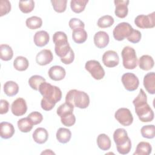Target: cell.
<instances>
[{
	"label": "cell",
	"instance_id": "39",
	"mask_svg": "<svg viewBox=\"0 0 155 155\" xmlns=\"http://www.w3.org/2000/svg\"><path fill=\"white\" fill-rule=\"evenodd\" d=\"M73 110H74V107L72 105L67 102H65L61 104L58 108L56 113H57V114L61 117V116L65 114H67L70 113H72L73 111Z\"/></svg>",
	"mask_w": 155,
	"mask_h": 155
},
{
	"label": "cell",
	"instance_id": "30",
	"mask_svg": "<svg viewBox=\"0 0 155 155\" xmlns=\"http://www.w3.org/2000/svg\"><path fill=\"white\" fill-rule=\"evenodd\" d=\"M88 2V0H71L70 1V7L74 13H80L84 10Z\"/></svg>",
	"mask_w": 155,
	"mask_h": 155
},
{
	"label": "cell",
	"instance_id": "21",
	"mask_svg": "<svg viewBox=\"0 0 155 155\" xmlns=\"http://www.w3.org/2000/svg\"><path fill=\"white\" fill-rule=\"evenodd\" d=\"M139 67L140 69L145 71L152 69L154 65V62L153 58L148 54H145L139 58Z\"/></svg>",
	"mask_w": 155,
	"mask_h": 155
},
{
	"label": "cell",
	"instance_id": "16",
	"mask_svg": "<svg viewBox=\"0 0 155 155\" xmlns=\"http://www.w3.org/2000/svg\"><path fill=\"white\" fill-rule=\"evenodd\" d=\"M143 86L145 88L147 92L151 94L155 93V73L152 71L148 73L144 76Z\"/></svg>",
	"mask_w": 155,
	"mask_h": 155
},
{
	"label": "cell",
	"instance_id": "15",
	"mask_svg": "<svg viewBox=\"0 0 155 155\" xmlns=\"http://www.w3.org/2000/svg\"><path fill=\"white\" fill-rule=\"evenodd\" d=\"M48 74L49 78L51 80L59 81L62 80L65 78L66 72L62 67L59 65H54L50 68Z\"/></svg>",
	"mask_w": 155,
	"mask_h": 155
},
{
	"label": "cell",
	"instance_id": "8",
	"mask_svg": "<svg viewBox=\"0 0 155 155\" xmlns=\"http://www.w3.org/2000/svg\"><path fill=\"white\" fill-rule=\"evenodd\" d=\"M115 119L122 125H130L133 122V117L130 110L127 108H119L114 114Z\"/></svg>",
	"mask_w": 155,
	"mask_h": 155
},
{
	"label": "cell",
	"instance_id": "40",
	"mask_svg": "<svg viewBox=\"0 0 155 155\" xmlns=\"http://www.w3.org/2000/svg\"><path fill=\"white\" fill-rule=\"evenodd\" d=\"M61 121L64 125L66 127H71L76 122V117L72 112L61 116Z\"/></svg>",
	"mask_w": 155,
	"mask_h": 155
},
{
	"label": "cell",
	"instance_id": "9",
	"mask_svg": "<svg viewBox=\"0 0 155 155\" xmlns=\"http://www.w3.org/2000/svg\"><path fill=\"white\" fill-rule=\"evenodd\" d=\"M121 81L125 88L129 91L136 90L139 85L138 78L132 73H124L122 76Z\"/></svg>",
	"mask_w": 155,
	"mask_h": 155
},
{
	"label": "cell",
	"instance_id": "26",
	"mask_svg": "<svg viewBox=\"0 0 155 155\" xmlns=\"http://www.w3.org/2000/svg\"><path fill=\"white\" fill-rule=\"evenodd\" d=\"M88 35L87 31L83 28H78L73 30L72 38L74 42L82 44L86 41Z\"/></svg>",
	"mask_w": 155,
	"mask_h": 155
},
{
	"label": "cell",
	"instance_id": "13",
	"mask_svg": "<svg viewBox=\"0 0 155 155\" xmlns=\"http://www.w3.org/2000/svg\"><path fill=\"white\" fill-rule=\"evenodd\" d=\"M53 59V56L50 50L44 49L40 51L36 56V62L41 66L49 64Z\"/></svg>",
	"mask_w": 155,
	"mask_h": 155
},
{
	"label": "cell",
	"instance_id": "33",
	"mask_svg": "<svg viewBox=\"0 0 155 155\" xmlns=\"http://www.w3.org/2000/svg\"><path fill=\"white\" fill-rule=\"evenodd\" d=\"M44 82H45V78L39 75L31 76L28 79V84L30 87L36 91L39 90L40 85Z\"/></svg>",
	"mask_w": 155,
	"mask_h": 155
},
{
	"label": "cell",
	"instance_id": "41",
	"mask_svg": "<svg viewBox=\"0 0 155 155\" xmlns=\"http://www.w3.org/2000/svg\"><path fill=\"white\" fill-rule=\"evenodd\" d=\"M11 10V4L8 0H1L0 2V16L7 15Z\"/></svg>",
	"mask_w": 155,
	"mask_h": 155
},
{
	"label": "cell",
	"instance_id": "5",
	"mask_svg": "<svg viewBox=\"0 0 155 155\" xmlns=\"http://www.w3.org/2000/svg\"><path fill=\"white\" fill-rule=\"evenodd\" d=\"M133 29L131 25L128 22H123L119 23L113 29V37L118 41H123L130 36Z\"/></svg>",
	"mask_w": 155,
	"mask_h": 155
},
{
	"label": "cell",
	"instance_id": "48",
	"mask_svg": "<svg viewBox=\"0 0 155 155\" xmlns=\"http://www.w3.org/2000/svg\"><path fill=\"white\" fill-rule=\"evenodd\" d=\"M9 103L5 99H1L0 101V114H6L8 111Z\"/></svg>",
	"mask_w": 155,
	"mask_h": 155
},
{
	"label": "cell",
	"instance_id": "46",
	"mask_svg": "<svg viewBox=\"0 0 155 155\" xmlns=\"http://www.w3.org/2000/svg\"><path fill=\"white\" fill-rule=\"evenodd\" d=\"M74 59V51L72 49L70 50V51H69V53L67 54V55L63 58H61V62L64 64H70L71 63H72L73 62Z\"/></svg>",
	"mask_w": 155,
	"mask_h": 155
},
{
	"label": "cell",
	"instance_id": "43",
	"mask_svg": "<svg viewBox=\"0 0 155 155\" xmlns=\"http://www.w3.org/2000/svg\"><path fill=\"white\" fill-rule=\"evenodd\" d=\"M27 117L30 119L33 125H38L40 124L43 120L42 114L38 111H33L30 113Z\"/></svg>",
	"mask_w": 155,
	"mask_h": 155
},
{
	"label": "cell",
	"instance_id": "11",
	"mask_svg": "<svg viewBox=\"0 0 155 155\" xmlns=\"http://www.w3.org/2000/svg\"><path fill=\"white\" fill-rule=\"evenodd\" d=\"M27 110V106L24 99L18 97L15 99L12 105L11 111L13 115L16 116H21L25 114Z\"/></svg>",
	"mask_w": 155,
	"mask_h": 155
},
{
	"label": "cell",
	"instance_id": "37",
	"mask_svg": "<svg viewBox=\"0 0 155 155\" xmlns=\"http://www.w3.org/2000/svg\"><path fill=\"white\" fill-rule=\"evenodd\" d=\"M71 49V48L70 47L68 43L60 46H54V51L56 53V54L60 58H63L65 57Z\"/></svg>",
	"mask_w": 155,
	"mask_h": 155
},
{
	"label": "cell",
	"instance_id": "27",
	"mask_svg": "<svg viewBox=\"0 0 155 155\" xmlns=\"http://www.w3.org/2000/svg\"><path fill=\"white\" fill-rule=\"evenodd\" d=\"M28 65L29 62L28 59L22 56H17L13 61V67L18 71H25L28 68Z\"/></svg>",
	"mask_w": 155,
	"mask_h": 155
},
{
	"label": "cell",
	"instance_id": "3",
	"mask_svg": "<svg viewBox=\"0 0 155 155\" xmlns=\"http://www.w3.org/2000/svg\"><path fill=\"white\" fill-rule=\"evenodd\" d=\"M38 91L44 98L55 104L61 101L62 98V91L61 89L46 82L40 85Z\"/></svg>",
	"mask_w": 155,
	"mask_h": 155
},
{
	"label": "cell",
	"instance_id": "44",
	"mask_svg": "<svg viewBox=\"0 0 155 155\" xmlns=\"http://www.w3.org/2000/svg\"><path fill=\"white\" fill-rule=\"evenodd\" d=\"M141 38H142L141 33L137 30L133 29L131 33L127 39L129 42L133 44H136L140 41Z\"/></svg>",
	"mask_w": 155,
	"mask_h": 155
},
{
	"label": "cell",
	"instance_id": "29",
	"mask_svg": "<svg viewBox=\"0 0 155 155\" xmlns=\"http://www.w3.org/2000/svg\"><path fill=\"white\" fill-rule=\"evenodd\" d=\"M17 124L19 131L22 133L30 132L33 127V124L28 117L20 119Z\"/></svg>",
	"mask_w": 155,
	"mask_h": 155
},
{
	"label": "cell",
	"instance_id": "36",
	"mask_svg": "<svg viewBox=\"0 0 155 155\" xmlns=\"http://www.w3.org/2000/svg\"><path fill=\"white\" fill-rule=\"evenodd\" d=\"M140 133L143 137L153 139L155 136V127L154 125H147L141 128Z\"/></svg>",
	"mask_w": 155,
	"mask_h": 155
},
{
	"label": "cell",
	"instance_id": "1",
	"mask_svg": "<svg viewBox=\"0 0 155 155\" xmlns=\"http://www.w3.org/2000/svg\"><path fill=\"white\" fill-rule=\"evenodd\" d=\"M133 104L134 105L135 112L141 122H149L154 119V112L147 103V94L143 89L140 90Z\"/></svg>",
	"mask_w": 155,
	"mask_h": 155
},
{
	"label": "cell",
	"instance_id": "6",
	"mask_svg": "<svg viewBox=\"0 0 155 155\" xmlns=\"http://www.w3.org/2000/svg\"><path fill=\"white\" fill-rule=\"evenodd\" d=\"M85 68L88 71L91 76L96 80L103 79L105 76V71L99 63L96 60L88 61L85 65Z\"/></svg>",
	"mask_w": 155,
	"mask_h": 155
},
{
	"label": "cell",
	"instance_id": "14",
	"mask_svg": "<svg viewBox=\"0 0 155 155\" xmlns=\"http://www.w3.org/2000/svg\"><path fill=\"white\" fill-rule=\"evenodd\" d=\"M110 41L109 36L107 32L99 31L94 36V44L99 48L106 47Z\"/></svg>",
	"mask_w": 155,
	"mask_h": 155
},
{
	"label": "cell",
	"instance_id": "25",
	"mask_svg": "<svg viewBox=\"0 0 155 155\" xmlns=\"http://www.w3.org/2000/svg\"><path fill=\"white\" fill-rule=\"evenodd\" d=\"M152 151V147L150 143L147 142H139L136 148L134 155H148Z\"/></svg>",
	"mask_w": 155,
	"mask_h": 155
},
{
	"label": "cell",
	"instance_id": "47",
	"mask_svg": "<svg viewBox=\"0 0 155 155\" xmlns=\"http://www.w3.org/2000/svg\"><path fill=\"white\" fill-rule=\"evenodd\" d=\"M55 105V104H53L45 98H42L41 102V108L45 111H50L52 110Z\"/></svg>",
	"mask_w": 155,
	"mask_h": 155
},
{
	"label": "cell",
	"instance_id": "22",
	"mask_svg": "<svg viewBox=\"0 0 155 155\" xmlns=\"http://www.w3.org/2000/svg\"><path fill=\"white\" fill-rule=\"evenodd\" d=\"M4 93L8 96H13L18 94L19 91V86L16 82L12 81H8L4 84Z\"/></svg>",
	"mask_w": 155,
	"mask_h": 155
},
{
	"label": "cell",
	"instance_id": "7",
	"mask_svg": "<svg viewBox=\"0 0 155 155\" xmlns=\"http://www.w3.org/2000/svg\"><path fill=\"white\" fill-rule=\"evenodd\" d=\"M134 24L140 28H152L155 26V12L148 15H140L136 17Z\"/></svg>",
	"mask_w": 155,
	"mask_h": 155
},
{
	"label": "cell",
	"instance_id": "31",
	"mask_svg": "<svg viewBox=\"0 0 155 155\" xmlns=\"http://www.w3.org/2000/svg\"><path fill=\"white\" fill-rule=\"evenodd\" d=\"M26 26L31 30H35L41 27L42 25V20L40 17L33 16L28 18L25 21Z\"/></svg>",
	"mask_w": 155,
	"mask_h": 155
},
{
	"label": "cell",
	"instance_id": "28",
	"mask_svg": "<svg viewBox=\"0 0 155 155\" xmlns=\"http://www.w3.org/2000/svg\"><path fill=\"white\" fill-rule=\"evenodd\" d=\"M13 51L12 47L7 44H1L0 45V57L1 60L8 61L12 59Z\"/></svg>",
	"mask_w": 155,
	"mask_h": 155
},
{
	"label": "cell",
	"instance_id": "23",
	"mask_svg": "<svg viewBox=\"0 0 155 155\" xmlns=\"http://www.w3.org/2000/svg\"><path fill=\"white\" fill-rule=\"evenodd\" d=\"M56 137L59 142L66 143L70 141L71 137V133L68 128H59L56 132Z\"/></svg>",
	"mask_w": 155,
	"mask_h": 155
},
{
	"label": "cell",
	"instance_id": "38",
	"mask_svg": "<svg viewBox=\"0 0 155 155\" xmlns=\"http://www.w3.org/2000/svg\"><path fill=\"white\" fill-rule=\"evenodd\" d=\"M53 9L58 13H63L65 11L67 8V0H51Z\"/></svg>",
	"mask_w": 155,
	"mask_h": 155
},
{
	"label": "cell",
	"instance_id": "10",
	"mask_svg": "<svg viewBox=\"0 0 155 155\" xmlns=\"http://www.w3.org/2000/svg\"><path fill=\"white\" fill-rule=\"evenodd\" d=\"M102 62L107 67L113 68L119 64V58L115 51L108 50L102 55Z\"/></svg>",
	"mask_w": 155,
	"mask_h": 155
},
{
	"label": "cell",
	"instance_id": "19",
	"mask_svg": "<svg viewBox=\"0 0 155 155\" xmlns=\"http://www.w3.org/2000/svg\"><path fill=\"white\" fill-rule=\"evenodd\" d=\"M13 125L7 122H2L0 124V134L2 139L11 138L15 133Z\"/></svg>",
	"mask_w": 155,
	"mask_h": 155
},
{
	"label": "cell",
	"instance_id": "32",
	"mask_svg": "<svg viewBox=\"0 0 155 155\" xmlns=\"http://www.w3.org/2000/svg\"><path fill=\"white\" fill-rule=\"evenodd\" d=\"M53 41L55 46H60L68 43L66 34L63 31H56L53 34Z\"/></svg>",
	"mask_w": 155,
	"mask_h": 155
},
{
	"label": "cell",
	"instance_id": "17",
	"mask_svg": "<svg viewBox=\"0 0 155 155\" xmlns=\"http://www.w3.org/2000/svg\"><path fill=\"white\" fill-rule=\"evenodd\" d=\"M129 139L130 138L128 136L127 132L124 128H117L113 133V140L116 147L125 144Z\"/></svg>",
	"mask_w": 155,
	"mask_h": 155
},
{
	"label": "cell",
	"instance_id": "35",
	"mask_svg": "<svg viewBox=\"0 0 155 155\" xmlns=\"http://www.w3.org/2000/svg\"><path fill=\"white\" fill-rule=\"evenodd\" d=\"M19 8L22 13H29L35 8V2L33 0L20 1L19 2Z\"/></svg>",
	"mask_w": 155,
	"mask_h": 155
},
{
	"label": "cell",
	"instance_id": "24",
	"mask_svg": "<svg viewBox=\"0 0 155 155\" xmlns=\"http://www.w3.org/2000/svg\"><path fill=\"white\" fill-rule=\"evenodd\" d=\"M97 144L98 147L103 150H108L111 145V142L110 137L105 134H100L97 137Z\"/></svg>",
	"mask_w": 155,
	"mask_h": 155
},
{
	"label": "cell",
	"instance_id": "4",
	"mask_svg": "<svg viewBox=\"0 0 155 155\" xmlns=\"http://www.w3.org/2000/svg\"><path fill=\"white\" fill-rule=\"evenodd\" d=\"M121 55L123 66L126 69L133 70L137 65V58L135 50L130 46L124 47Z\"/></svg>",
	"mask_w": 155,
	"mask_h": 155
},
{
	"label": "cell",
	"instance_id": "20",
	"mask_svg": "<svg viewBox=\"0 0 155 155\" xmlns=\"http://www.w3.org/2000/svg\"><path fill=\"white\" fill-rule=\"evenodd\" d=\"M34 141L39 144H42L47 142L48 138V133L47 130L42 127L37 128L33 133Z\"/></svg>",
	"mask_w": 155,
	"mask_h": 155
},
{
	"label": "cell",
	"instance_id": "45",
	"mask_svg": "<svg viewBox=\"0 0 155 155\" xmlns=\"http://www.w3.org/2000/svg\"><path fill=\"white\" fill-rule=\"evenodd\" d=\"M117 150L119 154H128L131 149V142L130 139L124 145L116 147Z\"/></svg>",
	"mask_w": 155,
	"mask_h": 155
},
{
	"label": "cell",
	"instance_id": "42",
	"mask_svg": "<svg viewBox=\"0 0 155 155\" xmlns=\"http://www.w3.org/2000/svg\"><path fill=\"white\" fill-rule=\"evenodd\" d=\"M69 27L72 30L78 28H83L84 29L85 24L84 22H82L81 19L78 18H71L68 22Z\"/></svg>",
	"mask_w": 155,
	"mask_h": 155
},
{
	"label": "cell",
	"instance_id": "34",
	"mask_svg": "<svg viewBox=\"0 0 155 155\" xmlns=\"http://www.w3.org/2000/svg\"><path fill=\"white\" fill-rule=\"evenodd\" d=\"M114 18L110 15L101 16L97 21V25L99 28H105L111 27L114 24Z\"/></svg>",
	"mask_w": 155,
	"mask_h": 155
},
{
	"label": "cell",
	"instance_id": "12",
	"mask_svg": "<svg viewBox=\"0 0 155 155\" xmlns=\"http://www.w3.org/2000/svg\"><path fill=\"white\" fill-rule=\"evenodd\" d=\"M130 1L128 0H115V15L119 18H125L128 13V5Z\"/></svg>",
	"mask_w": 155,
	"mask_h": 155
},
{
	"label": "cell",
	"instance_id": "49",
	"mask_svg": "<svg viewBox=\"0 0 155 155\" xmlns=\"http://www.w3.org/2000/svg\"><path fill=\"white\" fill-rule=\"evenodd\" d=\"M54 154V152H53L51 150H45L44 151L42 152L41 153V154Z\"/></svg>",
	"mask_w": 155,
	"mask_h": 155
},
{
	"label": "cell",
	"instance_id": "2",
	"mask_svg": "<svg viewBox=\"0 0 155 155\" xmlns=\"http://www.w3.org/2000/svg\"><path fill=\"white\" fill-rule=\"evenodd\" d=\"M65 102L72 105L74 107L84 109L88 107L90 98L85 92L73 89L67 93Z\"/></svg>",
	"mask_w": 155,
	"mask_h": 155
},
{
	"label": "cell",
	"instance_id": "18",
	"mask_svg": "<svg viewBox=\"0 0 155 155\" xmlns=\"http://www.w3.org/2000/svg\"><path fill=\"white\" fill-rule=\"evenodd\" d=\"M50 40L49 34L44 30L37 31L33 37V41L35 44L39 47L46 45Z\"/></svg>",
	"mask_w": 155,
	"mask_h": 155
}]
</instances>
